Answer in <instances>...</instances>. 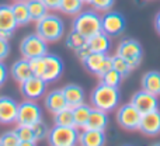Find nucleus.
<instances>
[{
    "mask_svg": "<svg viewBox=\"0 0 160 146\" xmlns=\"http://www.w3.org/2000/svg\"><path fill=\"white\" fill-rule=\"evenodd\" d=\"M30 66L34 76L41 77L47 83L56 82L63 73V62L53 53H47L42 58L30 59Z\"/></svg>",
    "mask_w": 160,
    "mask_h": 146,
    "instance_id": "f257e3e1",
    "label": "nucleus"
},
{
    "mask_svg": "<svg viewBox=\"0 0 160 146\" xmlns=\"http://www.w3.org/2000/svg\"><path fill=\"white\" fill-rule=\"evenodd\" d=\"M119 100H121V94L118 87H111L101 82L90 94L91 107L102 110L105 113H111L115 110L119 104Z\"/></svg>",
    "mask_w": 160,
    "mask_h": 146,
    "instance_id": "f03ea898",
    "label": "nucleus"
},
{
    "mask_svg": "<svg viewBox=\"0 0 160 146\" xmlns=\"http://www.w3.org/2000/svg\"><path fill=\"white\" fill-rule=\"evenodd\" d=\"M35 33L48 44L58 42L65 34V23L59 16L48 13L44 18L37 21Z\"/></svg>",
    "mask_w": 160,
    "mask_h": 146,
    "instance_id": "7ed1b4c3",
    "label": "nucleus"
},
{
    "mask_svg": "<svg viewBox=\"0 0 160 146\" xmlns=\"http://www.w3.org/2000/svg\"><path fill=\"white\" fill-rule=\"evenodd\" d=\"M72 30L78 31L87 39L91 38L101 33V16L96 10H82L73 20Z\"/></svg>",
    "mask_w": 160,
    "mask_h": 146,
    "instance_id": "20e7f679",
    "label": "nucleus"
},
{
    "mask_svg": "<svg viewBox=\"0 0 160 146\" xmlns=\"http://www.w3.org/2000/svg\"><path fill=\"white\" fill-rule=\"evenodd\" d=\"M79 131L76 127H59L53 125L48 133V145L49 146H78L79 145Z\"/></svg>",
    "mask_w": 160,
    "mask_h": 146,
    "instance_id": "39448f33",
    "label": "nucleus"
},
{
    "mask_svg": "<svg viewBox=\"0 0 160 146\" xmlns=\"http://www.w3.org/2000/svg\"><path fill=\"white\" fill-rule=\"evenodd\" d=\"M20 53L25 59L42 58L48 53V42H45L38 34H28L20 42Z\"/></svg>",
    "mask_w": 160,
    "mask_h": 146,
    "instance_id": "423d86ee",
    "label": "nucleus"
},
{
    "mask_svg": "<svg viewBox=\"0 0 160 146\" xmlns=\"http://www.w3.org/2000/svg\"><path fill=\"white\" fill-rule=\"evenodd\" d=\"M117 55L124 58L132 69H136L142 62L143 51H142V45L136 39L127 38L122 39L119 42V45L117 47Z\"/></svg>",
    "mask_w": 160,
    "mask_h": 146,
    "instance_id": "0eeeda50",
    "label": "nucleus"
},
{
    "mask_svg": "<svg viewBox=\"0 0 160 146\" xmlns=\"http://www.w3.org/2000/svg\"><path fill=\"white\" fill-rule=\"evenodd\" d=\"M42 121V110L35 101L25 100L18 104V113H17V124L32 127L37 122Z\"/></svg>",
    "mask_w": 160,
    "mask_h": 146,
    "instance_id": "6e6552de",
    "label": "nucleus"
},
{
    "mask_svg": "<svg viewBox=\"0 0 160 146\" xmlns=\"http://www.w3.org/2000/svg\"><path fill=\"white\" fill-rule=\"evenodd\" d=\"M142 114L133 107L132 103L122 104L117 111V122L119 127L127 131H138L139 124H141Z\"/></svg>",
    "mask_w": 160,
    "mask_h": 146,
    "instance_id": "1a4fd4ad",
    "label": "nucleus"
},
{
    "mask_svg": "<svg viewBox=\"0 0 160 146\" xmlns=\"http://www.w3.org/2000/svg\"><path fill=\"white\" fill-rule=\"evenodd\" d=\"M127 21L118 11H105L101 16V31L110 37L121 35L125 31Z\"/></svg>",
    "mask_w": 160,
    "mask_h": 146,
    "instance_id": "9d476101",
    "label": "nucleus"
},
{
    "mask_svg": "<svg viewBox=\"0 0 160 146\" xmlns=\"http://www.w3.org/2000/svg\"><path fill=\"white\" fill-rule=\"evenodd\" d=\"M84 68L90 73L101 77L105 72L112 69V56H108L107 53H97L90 52V55L82 62Z\"/></svg>",
    "mask_w": 160,
    "mask_h": 146,
    "instance_id": "9b49d317",
    "label": "nucleus"
},
{
    "mask_svg": "<svg viewBox=\"0 0 160 146\" xmlns=\"http://www.w3.org/2000/svg\"><path fill=\"white\" fill-rule=\"evenodd\" d=\"M47 84L48 83L45 80H42L38 76H31L28 80H25L24 83H21V93L25 97V100H37L42 98L47 93Z\"/></svg>",
    "mask_w": 160,
    "mask_h": 146,
    "instance_id": "f8f14e48",
    "label": "nucleus"
},
{
    "mask_svg": "<svg viewBox=\"0 0 160 146\" xmlns=\"http://www.w3.org/2000/svg\"><path fill=\"white\" fill-rule=\"evenodd\" d=\"M131 103H132L133 107L141 114H148L155 110H159L158 96H155V94H152V93H148V91H145V90L136 91L132 96V98H131Z\"/></svg>",
    "mask_w": 160,
    "mask_h": 146,
    "instance_id": "ddd939ff",
    "label": "nucleus"
},
{
    "mask_svg": "<svg viewBox=\"0 0 160 146\" xmlns=\"http://www.w3.org/2000/svg\"><path fill=\"white\" fill-rule=\"evenodd\" d=\"M16 18H14L11 4H0V37L3 38H10L17 30Z\"/></svg>",
    "mask_w": 160,
    "mask_h": 146,
    "instance_id": "4468645a",
    "label": "nucleus"
},
{
    "mask_svg": "<svg viewBox=\"0 0 160 146\" xmlns=\"http://www.w3.org/2000/svg\"><path fill=\"white\" fill-rule=\"evenodd\" d=\"M18 103L7 96H0V124L10 125L17 122Z\"/></svg>",
    "mask_w": 160,
    "mask_h": 146,
    "instance_id": "2eb2a0df",
    "label": "nucleus"
},
{
    "mask_svg": "<svg viewBox=\"0 0 160 146\" xmlns=\"http://www.w3.org/2000/svg\"><path fill=\"white\" fill-rule=\"evenodd\" d=\"M139 132L146 136H158L160 135V111L155 110L152 113L142 114Z\"/></svg>",
    "mask_w": 160,
    "mask_h": 146,
    "instance_id": "dca6fc26",
    "label": "nucleus"
},
{
    "mask_svg": "<svg viewBox=\"0 0 160 146\" xmlns=\"http://www.w3.org/2000/svg\"><path fill=\"white\" fill-rule=\"evenodd\" d=\"M44 103H45V108H47L51 114H56L61 110H63V108L69 107L66 103V98H65V96H63L62 88H56V90L49 91V93L45 96Z\"/></svg>",
    "mask_w": 160,
    "mask_h": 146,
    "instance_id": "f3484780",
    "label": "nucleus"
},
{
    "mask_svg": "<svg viewBox=\"0 0 160 146\" xmlns=\"http://www.w3.org/2000/svg\"><path fill=\"white\" fill-rule=\"evenodd\" d=\"M105 132L97 129H83L79 133V146H104Z\"/></svg>",
    "mask_w": 160,
    "mask_h": 146,
    "instance_id": "a211bd4d",
    "label": "nucleus"
},
{
    "mask_svg": "<svg viewBox=\"0 0 160 146\" xmlns=\"http://www.w3.org/2000/svg\"><path fill=\"white\" fill-rule=\"evenodd\" d=\"M10 74L17 83H24L25 80H28L31 76H34L32 70L30 66V61L25 58H21L18 61H16L13 63V66L10 68Z\"/></svg>",
    "mask_w": 160,
    "mask_h": 146,
    "instance_id": "6ab92c4d",
    "label": "nucleus"
},
{
    "mask_svg": "<svg viewBox=\"0 0 160 146\" xmlns=\"http://www.w3.org/2000/svg\"><path fill=\"white\" fill-rule=\"evenodd\" d=\"M62 91H63V96L70 108H75L84 103V90L79 84H75V83L66 84L62 88Z\"/></svg>",
    "mask_w": 160,
    "mask_h": 146,
    "instance_id": "aec40b11",
    "label": "nucleus"
},
{
    "mask_svg": "<svg viewBox=\"0 0 160 146\" xmlns=\"http://www.w3.org/2000/svg\"><path fill=\"white\" fill-rule=\"evenodd\" d=\"M87 45L90 48L91 52H97V53H107L111 48V39L110 35L101 33L93 35L91 38L87 39Z\"/></svg>",
    "mask_w": 160,
    "mask_h": 146,
    "instance_id": "412c9836",
    "label": "nucleus"
},
{
    "mask_svg": "<svg viewBox=\"0 0 160 146\" xmlns=\"http://www.w3.org/2000/svg\"><path fill=\"white\" fill-rule=\"evenodd\" d=\"M108 113L98 108H93L90 114V118H88L87 124H86V129H97V131H105L108 125ZM83 128V129H84Z\"/></svg>",
    "mask_w": 160,
    "mask_h": 146,
    "instance_id": "4be33fe9",
    "label": "nucleus"
},
{
    "mask_svg": "<svg viewBox=\"0 0 160 146\" xmlns=\"http://www.w3.org/2000/svg\"><path fill=\"white\" fill-rule=\"evenodd\" d=\"M142 90L148 91V93H152L155 96L160 94V72L158 70H150L146 72L142 77Z\"/></svg>",
    "mask_w": 160,
    "mask_h": 146,
    "instance_id": "5701e85b",
    "label": "nucleus"
},
{
    "mask_svg": "<svg viewBox=\"0 0 160 146\" xmlns=\"http://www.w3.org/2000/svg\"><path fill=\"white\" fill-rule=\"evenodd\" d=\"M11 10H13L14 18H16L17 24L20 25H27L31 23V16L28 11L27 2H14L11 4Z\"/></svg>",
    "mask_w": 160,
    "mask_h": 146,
    "instance_id": "b1692460",
    "label": "nucleus"
},
{
    "mask_svg": "<svg viewBox=\"0 0 160 146\" xmlns=\"http://www.w3.org/2000/svg\"><path fill=\"white\" fill-rule=\"evenodd\" d=\"M91 110H93V107L88 104H86V103H83V104L78 105V107L72 108L73 111V119H75V127L76 128H84L86 124H87L88 118H90V114H91Z\"/></svg>",
    "mask_w": 160,
    "mask_h": 146,
    "instance_id": "393cba45",
    "label": "nucleus"
},
{
    "mask_svg": "<svg viewBox=\"0 0 160 146\" xmlns=\"http://www.w3.org/2000/svg\"><path fill=\"white\" fill-rule=\"evenodd\" d=\"M28 11L31 16V21H39L41 18H44L48 14V7L44 4L42 0H27Z\"/></svg>",
    "mask_w": 160,
    "mask_h": 146,
    "instance_id": "a878e982",
    "label": "nucleus"
},
{
    "mask_svg": "<svg viewBox=\"0 0 160 146\" xmlns=\"http://www.w3.org/2000/svg\"><path fill=\"white\" fill-rule=\"evenodd\" d=\"M53 124L59 125V127H75L72 108L66 107L63 110H61L59 113L53 114Z\"/></svg>",
    "mask_w": 160,
    "mask_h": 146,
    "instance_id": "bb28decb",
    "label": "nucleus"
},
{
    "mask_svg": "<svg viewBox=\"0 0 160 146\" xmlns=\"http://www.w3.org/2000/svg\"><path fill=\"white\" fill-rule=\"evenodd\" d=\"M83 4L84 3L82 0H61V6H59V11L69 16H78L80 11L83 10Z\"/></svg>",
    "mask_w": 160,
    "mask_h": 146,
    "instance_id": "cd10ccee",
    "label": "nucleus"
},
{
    "mask_svg": "<svg viewBox=\"0 0 160 146\" xmlns=\"http://www.w3.org/2000/svg\"><path fill=\"white\" fill-rule=\"evenodd\" d=\"M66 45L72 51L78 52L79 49H82L83 47H86V45H87V38H84V37H83L82 34H79L78 31L72 30L69 33V35L66 37Z\"/></svg>",
    "mask_w": 160,
    "mask_h": 146,
    "instance_id": "c85d7f7f",
    "label": "nucleus"
},
{
    "mask_svg": "<svg viewBox=\"0 0 160 146\" xmlns=\"http://www.w3.org/2000/svg\"><path fill=\"white\" fill-rule=\"evenodd\" d=\"M122 79H124V77L117 72L115 69H110L108 72H105L100 77L101 83H104V84H107V86H111V87H119Z\"/></svg>",
    "mask_w": 160,
    "mask_h": 146,
    "instance_id": "c756f323",
    "label": "nucleus"
},
{
    "mask_svg": "<svg viewBox=\"0 0 160 146\" xmlns=\"http://www.w3.org/2000/svg\"><path fill=\"white\" fill-rule=\"evenodd\" d=\"M112 69H115L122 77H127L128 74H129L133 70L132 68L129 66V63H128V62L125 61L124 58L118 56L117 53L112 56Z\"/></svg>",
    "mask_w": 160,
    "mask_h": 146,
    "instance_id": "7c9ffc66",
    "label": "nucleus"
},
{
    "mask_svg": "<svg viewBox=\"0 0 160 146\" xmlns=\"http://www.w3.org/2000/svg\"><path fill=\"white\" fill-rule=\"evenodd\" d=\"M16 133L18 136L20 141H30V142H37L35 139V135H34V131L31 127H25V125H17L16 129Z\"/></svg>",
    "mask_w": 160,
    "mask_h": 146,
    "instance_id": "2f4dec72",
    "label": "nucleus"
},
{
    "mask_svg": "<svg viewBox=\"0 0 160 146\" xmlns=\"http://www.w3.org/2000/svg\"><path fill=\"white\" fill-rule=\"evenodd\" d=\"M0 142H2L3 146H18L21 141L18 139L16 131H7V132L2 133V136H0Z\"/></svg>",
    "mask_w": 160,
    "mask_h": 146,
    "instance_id": "473e14b6",
    "label": "nucleus"
},
{
    "mask_svg": "<svg viewBox=\"0 0 160 146\" xmlns=\"http://www.w3.org/2000/svg\"><path fill=\"white\" fill-rule=\"evenodd\" d=\"M32 131H34V135H35L37 141H42V139H47L48 138V133H49V128L48 125L45 124L44 121H39L37 122L35 125H32Z\"/></svg>",
    "mask_w": 160,
    "mask_h": 146,
    "instance_id": "72a5a7b5",
    "label": "nucleus"
},
{
    "mask_svg": "<svg viewBox=\"0 0 160 146\" xmlns=\"http://www.w3.org/2000/svg\"><path fill=\"white\" fill-rule=\"evenodd\" d=\"M114 3H115V0H91L90 4L93 7V10L105 13V11H110L112 8Z\"/></svg>",
    "mask_w": 160,
    "mask_h": 146,
    "instance_id": "f704fd0d",
    "label": "nucleus"
},
{
    "mask_svg": "<svg viewBox=\"0 0 160 146\" xmlns=\"http://www.w3.org/2000/svg\"><path fill=\"white\" fill-rule=\"evenodd\" d=\"M10 52H11V48H10L8 39L0 37V61H4L6 58H8Z\"/></svg>",
    "mask_w": 160,
    "mask_h": 146,
    "instance_id": "c9c22d12",
    "label": "nucleus"
},
{
    "mask_svg": "<svg viewBox=\"0 0 160 146\" xmlns=\"http://www.w3.org/2000/svg\"><path fill=\"white\" fill-rule=\"evenodd\" d=\"M7 77H8V69L4 65V62L0 61V87L7 82Z\"/></svg>",
    "mask_w": 160,
    "mask_h": 146,
    "instance_id": "e433bc0d",
    "label": "nucleus"
},
{
    "mask_svg": "<svg viewBox=\"0 0 160 146\" xmlns=\"http://www.w3.org/2000/svg\"><path fill=\"white\" fill-rule=\"evenodd\" d=\"M42 2L48 7V10H52V11L59 10V6H61V0H42Z\"/></svg>",
    "mask_w": 160,
    "mask_h": 146,
    "instance_id": "4c0bfd02",
    "label": "nucleus"
},
{
    "mask_svg": "<svg viewBox=\"0 0 160 146\" xmlns=\"http://www.w3.org/2000/svg\"><path fill=\"white\" fill-rule=\"evenodd\" d=\"M90 52H91V51H90V48H88V45H86V47H83L82 49H79L78 52H76V55H78L79 59L83 62L88 55H90Z\"/></svg>",
    "mask_w": 160,
    "mask_h": 146,
    "instance_id": "58836bf2",
    "label": "nucleus"
},
{
    "mask_svg": "<svg viewBox=\"0 0 160 146\" xmlns=\"http://www.w3.org/2000/svg\"><path fill=\"white\" fill-rule=\"evenodd\" d=\"M155 28H156V31H158V34H160V11L155 17Z\"/></svg>",
    "mask_w": 160,
    "mask_h": 146,
    "instance_id": "ea45409f",
    "label": "nucleus"
},
{
    "mask_svg": "<svg viewBox=\"0 0 160 146\" xmlns=\"http://www.w3.org/2000/svg\"><path fill=\"white\" fill-rule=\"evenodd\" d=\"M18 146H37V143L35 142H30V141H22V142H20Z\"/></svg>",
    "mask_w": 160,
    "mask_h": 146,
    "instance_id": "a19ab883",
    "label": "nucleus"
},
{
    "mask_svg": "<svg viewBox=\"0 0 160 146\" xmlns=\"http://www.w3.org/2000/svg\"><path fill=\"white\" fill-rule=\"evenodd\" d=\"M82 2H83V3H88V4H90L91 0H82Z\"/></svg>",
    "mask_w": 160,
    "mask_h": 146,
    "instance_id": "79ce46f5",
    "label": "nucleus"
},
{
    "mask_svg": "<svg viewBox=\"0 0 160 146\" xmlns=\"http://www.w3.org/2000/svg\"><path fill=\"white\" fill-rule=\"evenodd\" d=\"M14 2H27V0H14Z\"/></svg>",
    "mask_w": 160,
    "mask_h": 146,
    "instance_id": "37998d69",
    "label": "nucleus"
},
{
    "mask_svg": "<svg viewBox=\"0 0 160 146\" xmlns=\"http://www.w3.org/2000/svg\"><path fill=\"white\" fill-rule=\"evenodd\" d=\"M152 146H160V143H155V145H152Z\"/></svg>",
    "mask_w": 160,
    "mask_h": 146,
    "instance_id": "c03bdc74",
    "label": "nucleus"
},
{
    "mask_svg": "<svg viewBox=\"0 0 160 146\" xmlns=\"http://www.w3.org/2000/svg\"><path fill=\"white\" fill-rule=\"evenodd\" d=\"M0 146H3V145H2V142H0Z\"/></svg>",
    "mask_w": 160,
    "mask_h": 146,
    "instance_id": "a18cd8bd",
    "label": "nucleus"
}]
</instances>
